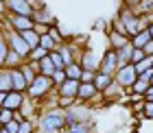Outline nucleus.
<instances>
[{
  "mask_svg": "<svg viewBox=\"0 0 153 133\" xmlns=\"http://www.w3.org/2000/svg\"><path fill=\"white\" fill-rule=\"evenodd\" d=\"M149 33H151V37H153V24H151V26H149Z\"/></svg>",
  "mask_w": 153,
  "mask_h": 133,
  "instance_id": "37",
  "label": "nucleus"
},
{
  "mask_svg": "<svg viewBox=\"0 0 153 133\" xmlns=\"http://www.w3.org/2000/svg\"><path fill=\"white\" fill-rule=\"evenodd\" d=\"M4 96H7V92H0V103H4Z\"/></svg>",
  "mask_w": 153,
  "mask_h": 133,
  "instance_id": "36",
  "label": "nucleus"
},
{
  "mask_svg": "<svg viewBox=\"0 0 153 133\" xmlns=\"http://www.w3.org/2000/svg\"><path fill=\"white\" fill-rule=\"evenodd\" d=\"M142 50H144V55H153V39L144 44V48H142Z\"/></svg>",
  "mask_w": 153,
  "mask_h": 133,
  "instance_id": "32",
  "label": "nucleus"
},
{
  "mask_svg": "<svg viewBox=\"0 0 153 133\" xmlns=\"http://www.w3.org/2000/svg\"><path fill=\"white\" fill-rule=\"evenodd\" d=\"M39 46H44L46 50H51V48L55 46V39H53V35H39Z\"/></svg>",
  "mask_w": 153,
  "mask_h": 133,
  "instance_id": "21",
  "label": "nucleus"
},
{
  "mask_svg": "<svg viewBox=\"0 0 153 133\" xmlns=\"http://www.w3.org/2000/svg\"><path fill=\"white\" fill-rule=\"evenodd\" d=\"M123 26H125V31H127V33L136 35V33H138V20H136V16L123 11Z\"/></svg>",
  "mask_w": 153,
  "mask_h": 133,
  "instance_id": "9",
  "label": "nucleus"
},
{
  "mask_svg": "<svg viewBox=\"0 0 153 133\" xmlns=\"http://www.w3.org/2000/svg\"><path fill=\"white\" fill-rule=\"evenodd\" d=\"M51 85H53V76H46V74H42V76H37V79H33L31 87H29V94L37 98V96L46 94L48 89H51Z\"/></svg>",
  "mask_w": 153,
  "mask_h": 133,
  "instance_id": "2",
  "label": "nucleus"
},
{
  "mask_svg": "<svg viewBox=\"0 0 153 133\" xmlns=\"http://www.w3.org/2000/svg\"><path fill=\"white\" fill-rule=\"evenodd\" d=\"M20 35H22V37H24V41H26V44L31 46V50H33V48H37V46H39V35H37L35 31H33V29H29V31H22Z\"/></svg>",
  "mask_w": 153,
  "mask_h": 133,
  "instance_id": "12",
  "label": "nucleus"
},
{
  "mask_svg": "<svg viewBox=\"0 0 153 133\" xmlns=\"http://www.w3.org/2000/svg\"><path fill=\"white\" fill-rule=\"evenodd\" d=\"M79 92V79H66L64 85H61V96H76Z\"/></svg>",
  "mask_w": 153,
  "mask_h": 133,
  "instance_id": "8",
  "label": "nucleus"
},
{
  "mask_svg": "<svg viewBox=\"0 0 153 133\" xmlns=\"http://www.w3.org/2000/svg\"><path fill=\"white\" fill-rule=\"evenodd\" d=\"M11 79H13V89H24V85H26L24 72H20V70H13V72H11Z\"/></svg>",
  "mask_w": 153,
  "mask_h": 133,
  "instance_id": "13",
  "label": "nucleus"
},
{
  "mask_svg": "<svg viewBox=\"0 0 153 133\" xmlns=\"http://www.w3.org/2000/svg\"><path fill=\"white\" fill-rule=\"evenodd\" d=\"M149 83H151V85H153V76H151V81H149Z\"/></svg>",
  "mask_w": 153,
  "mask_h": 133,
  "instance_id": "38",
  "label": "nucleus"
},
{
  "mask_svg": "<svg viewBox=\"0 0 153 133\" xmlns=\"http://www.w3.org/2000/svg\"><path fill=\"white\" fill-rule=\"evenodd\" d=\"M136 79H138V72H136L134 64H125L120 70H118V74H116V81L120 83L123 87H131L136 83Z\"/></svg>",
  "mask_w": 153,
  "mask_h": 133,
  "instance_id": "1",
  "label": "nucleus"
},
{
  "mask_svg": "<svg viewBox=\"0 0 153 133\" xmlns=\"http://www.w3.org/2000/svg\"><path fill=\"white\" fill-rule=\"evenodd\" d=\"M72 133H88L85 127H72Z\"/></svg>",
  "mask_w": 153,
  "mask_h": 133,
  "instance_id": "35",
  "label": "nucleus"
},
{
  "mask_svg": "<svg viewBox=\"0 0 153 133\" xmlns=\"http://www.w3.org/2000/svg\"><path fill=\"white\" fill-rule=\"evenodd\" d=\"M48 57H51V61H53L55 68H64V66H66L64 57H61V55H57V52H55V55H48Z\"/></svg>",
  "mask_w": 153,
  "mask_h": 133,
  "instance_id": "24",
  "label": "nucleus"
},
{
  "mask_svg": "<svg viewBox=\"0 0 153 133\" xmlns=\"http://www.w3.org/2000/svg\"><path fill=\"white\" fill-rule=\"evenodd\" d=\"M66 79H68V76H66V72H64L61 68H57V70L53 72V81H57V83H64Z\"/></svg>",
  "mask_w": 153,
  "mask_h": 133,
  "instance_id": "25",
  "label": "nucleus"
},
{
  "mask_svg": "<svg viewBox=\"0 0 153 133\" xmlns=\"http://www.w3.org/2000/svg\"><path fill=\"white\" fill-rule=\"evenodd\" d=\"M94 92H96V85H94V83H81L76 94H79L81 98H90V96H94Z\"/></svg>",
  "mask_w": 153,
  "mask_h": 133,
  "instance_id": "14",
  "label": "nucleus"
},
{
  "mask_svg": "<svg viewBox=\"0 0 153 133\" xmlns=\"http://www.w3.org/2000/svg\"><path fill=\"white\" fill-rule=\"evenodd\" d=\"M11 24H13V29H16L18 33H22V31H29L33 29V20L31 16H11Z\"/></svg>",
  "mask_w": 153,
  "mask_h": 133,
  "instance_id": "5",
  "label": "nucleus"
},
{
  "mask_svg": "<svg viewBox=\"0 0 153 133\" xmlns=\"http://www.w3.org/2000/svg\"><path fill=\"white\" fill-rule=\"evenodd\" d=\"M2 61H7V44L0 39V64H2Z\"/></svg>",
  "mask_w": 153,
  "mask_h": 133,
  "instance_id": "29",
  "label": "nucleus"
},
{
  "mask_svg": "<svg viewBox=\"0 0 153 133\" xmlns=\"http://www.w3.org/2000/svg\"><path fill=\"white\" fill-rule=\"evenodd\" d=\"M11 116H13V114H11V109H4V111H0V122H4V124H7V122L11 120Z\"/></svg>",
  "mask_w": 153,
  "mask_h": 133,
  "instance_id": "28",
  "label": "nucleus"
},
{
  "mask_svg": "<svg viewBox=\"0 0 153 133\" xmlns=\"http://www.w3.org/2000/svg\"><path fill=\"white\" fill-rule=\"evenodd\" d=\"M4 109H18L20 107V105H22V94H20V92H11V94H7L4 96Z\"/></svg>",
  "mask_w": 153,
  "mask_h": 133,
  "instance_id": "10",
  "label": "nucleus"
},
{
  "mask_svg": "<svg viewBox=\"0 0 153 133\" xmlns=\"http://www.w3.org/2000/svg\"><path fill=\"white\" fill-rule=\"evenodd\" d=\"M18 133H31V127H29V122H22V124H20Z\"/></svg>",
  "mask_w": 153,
  "mask_h": 133,
  "instance_id": "33",
  "label": "nucleus"
},
{
  "mask_svg": "<svg viewBox=\"0 0 153 133\" xmlns=\"http://www.w3.org/2000/svg\"><path fill=\"white\" fill-rule=\"evenodd\" d=\"M83 66H85V70H94V59H92V55H85V59H83Z\"/></svg>",
  "mask_w": 153,
  "mask_h": 133,
  "instance_id": "27",
  "label": "nucleus"
},
{
  "mask_svg": "<svg viewBox=\"0 0 153 133\" xmlns=\"http://www.w3.org/2000/svg\"><path fill=\"white\" fill-rule=\"evenodd\" d=\"M140 4H142V9H144V11H147V9H153V0H142Z\"/></svg>",
  "mask_w": 153,
  "mask_h": 133,
  "instance_id": "34",
  "label": "nucleus"
},
{
  "mask_svg": "<svg viewBox=\"0 0 153 133\" xmlns=\"http://www.w3.org/2000/svg\"><path fill=\"white\" fill-rule=\"evenodd\" d=\"M81 72H83V70H81L79 66H76V64H68L66 76H68V79H79V76H81Z\"/></svg>",
  "mask_w": 153,
  "mask_h": 133,
  "instance_id": "17",
  "label": "nucleus"
},
{
  "mask_svg": "<svg viewBox=\"0 0 153 133\" xmlns=\"http://www.w3.org/2000/svg\"><path fill=\"white\" fill-rule=\"evenodd\" d=\"M109 79H112V76H109V74H99V76H96V81H94V85H96V89H103V87H107L109 85Z\"/></svg>",
  "mask_w": 153,
  "mask_h": 133,
  "instance_id": "20",
  "label": "nucleus"
},
{
  "mask_svg": "<svg viewBox=\"0 0 153 133\" xmlns=\"http://www.w3.org/2000/svg\"><path fill=\"white\" fill-rule=\"evenodd\" d=\"M11 87H13L11 72H0V92H9Z\"/></svg>",
  "mask_w": 153,
  "mask_h": 133,
  "instance_id": "15",
  "label": "nucleus"
},
{
  "mask_svg": "<svg viewBox=\"0 0 153 133\" xmlns=\"http://www.w3.org/2000/svg\"><path fill=\"white\" fill-rule=\"evenodd\" d=\"M112 41H114V46H116V48H123L125 44H127L125 35H120V33H112Z\"/></svg>",
  "mask_w": 153,
  "mask_h": 133,
  "instance_id": "22",
  "label": "nucleus"
},
{
  "mask_svg": "<svg viewBox=\"0 0 153 133\" xmlns=\"http://www.w3.org/2000/svg\"><path fill=\"white\" fill-rule=\"evenodd\" d=\"M153 37H151V33H149V29H144V31H140V33H136V37H134V41H131V46L134 48H144V44L147 41H151Z\"/></svg>",
  "mask_w": 153,
  "mask_h": 133,
  "instance_id": "11",
  "label": "nucleus"
},
{
  "mask_svg": "<svg viewBox=\"0 0 153 133\" xmlns=\"http://www.w3.org/2000/svg\"><path fill=\"white\" fill-rule=\"evenodd\" d=\"M116 61H118V55H116V50H109V52L105 55V57H103V61H101V72L112 76L114 68H116Z\"/></svg>",
  "mask_w": 153,
  "mask_h": 133,
  "instance_id": "6",
  "label": "nucleus"
},
{
  "mask_svg": "<svg viewBox=\"0 0 153 133\" xmlns=\"http://www.w3.org/2000/svg\"><path fill=\"white\" fill-rule=\"evenodd\" d=\"M140 59H144V50H142V48H134V50H131V64H138V61H140Z\"/></svg>",
  "mask_w": 153,
  "mask_h": 133,
  "instance_id": "23",
  "label": "nucleus"
},
{
  "mask_svg": "<svg viewBox=\"0 0 153 133\" xmlns=\"http://www.w3.org/2000/svg\"><path fill=\"white\" fill-rule=\"evenodd\" d=\"M44 57H48V50L44 46H37V48H33L31 50V59H35V61H42Z\"/></svg>",
  "mask_w": 153,
  "mask_h": 133,
  "instance_id": "18",
  "label": "nucleus"
},
{
  "mask_svg": "<svg viewBox=\"0 0 153 133\" xmlns=\"http://www.w3.org/2000/svg\"><path fill=\"white\" fill-rule=\"evenodd\" d=\"M9 41H11L13 50H16V52L20 55V57H26V55H31V46H29V44L24 41V37H22L20 33H13Z\"/></svg>",
  "mask_w": 153,
  "mask_h": 133,
  "instance_id": "4",
  "label": "nucleus"
},
{
  "mask_svg": "<svg viewBox=\"0 0 153 133\" xmlns=\"http://www.w3.org/2000/svg\"><path fill=\"white\" fill-rule=\"evenodd\" d=\"M42 70H44V74H46V76H53V72H55L57 68L53 66L51 57H44V59H42Z\"/></svg>",
  "mask_w": 153,
  "mask_h": 133,
  "instance_id": "19",
  "label": "nucleus"
},
{
  "mask_svg": "<svg viewBox=\"0 0 153 133\" xmlns=\"http://www.w3.org/2000/svg\"><path fill=\"white\" fill-rule=\"evenodd\" d=\"M81 83H92V79H94V74H92V70H83L81 72Z\"/></svg>",
  "mask_w": 153,
  "mask_h": 133,
  "instance_id": "26",
  "label": "nucleus"
},
{
  "mask_svg": "<svg viewBox=\"0 0 153 133\" xmlns=\"http://www.w3.org/2000/svg\"><path fill=\"white\" fill-rule=\"evenodd\" d=\"M4 2L13 13H18V16H33V7L26 2V0H4Z\"/></svg>",
  "mask_w": 153,
  "mask_h": 133,
  "instance_id": "3",
  "label": "nucleus"
},
{
  "mask_svg": "<svg viewBox=\"0 0 153 133\" xmlns=\"http://www.w3.org/2000/svg\"><path fill=\"white\" fill-rule=\"evenodd\" d=\"M18 129H20V124H18V122H13V120L7 122V131H9V133H18Z\"/></svg>",
  "mask_w": 153,
  "mask_h": 133,
  "instance_id": "30",
  "label": "nucleus"
},
{
  "mask_svg": "<svg viewBox=\"0 0 153 133\" xmlns=\"http://www.w3.org/2000/svg\"><path fill=\"white\" fill-rule=\"evenodd\" d=\"M144 116H147V118H153V100H149L147 105H144Z\"/></svg>",
  "mask_w": 153,
  "mask_h": 133,
  "instance_id": "31",
  "label": "nucleus"
},
{
  "mask_svg": "<svg viewBox=\"0 0 153 133\" xmlns=\"http://www.w3.org/2000/svg\"><path fill=\"white\" fill-rule=\"evenodd\" d=\"M61 124H64V118H61L59 114H53V116H46V118H42L39 127L44 129V131H55V129H59Z\"/></svg>",
  "mask_w": 153,
  "mask_h": 133,
  "instance_id": "7",
  "label": "nucleus"
},
{
  "mask_svg": "<svg viewBox=\"0 0 153 133\" xmlns=\"http://www.w3.org/2000/svg\"><path fill=\"white\" fill-rule=\"evenodd\" d=\"M149 85H151L149 81H144V79H140V76H138V79H136V83H134L131 87H134V92H138V94H144Z\"/></svg>",
  "mask_w": 153,
  "mask_h": 133,
  "instance_id": "16",
  "label": "nucleus"
}]
</instances>
